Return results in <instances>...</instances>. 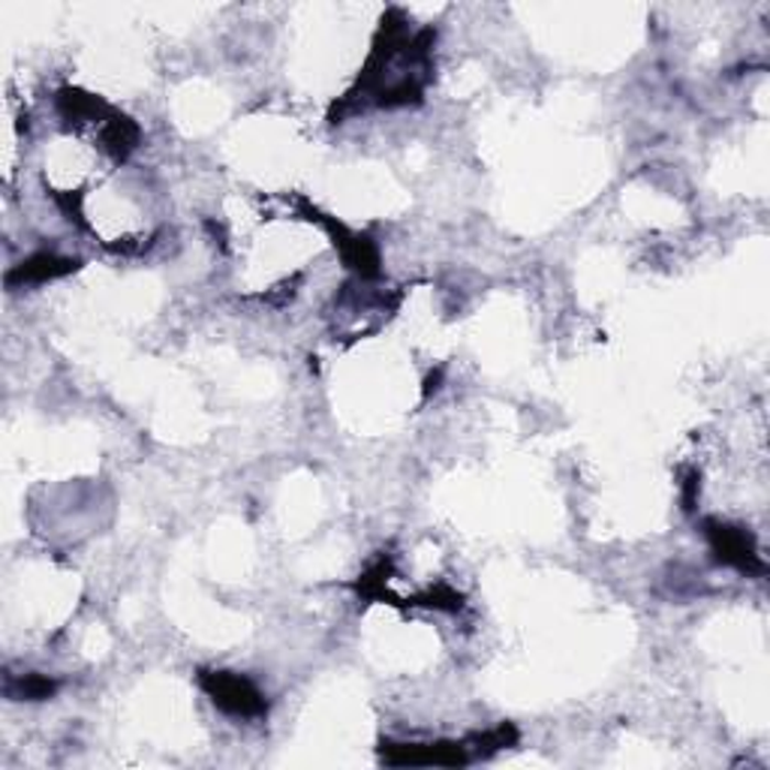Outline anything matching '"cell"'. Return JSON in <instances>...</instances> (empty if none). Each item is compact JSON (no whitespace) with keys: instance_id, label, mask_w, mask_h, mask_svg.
Listing matches in <instances>:
<instances>
[{"instance_id":"obj_1","label":"cell","mask_w":770,"mask_h":770,"mask_svg":"<svg viewBox=\"0 0 770 770\" xmlns=\"http://www.w3.org/2000/svg\"><path fill=\"white\" fill-rule=\"evenodd\" d=\"M208 690L215 695V702L220 707H227L232 714H260L262 702L260 692L250 686L248 680L229 678V674H217V678L208 680Z\"/></svg>"}]
</instances>
